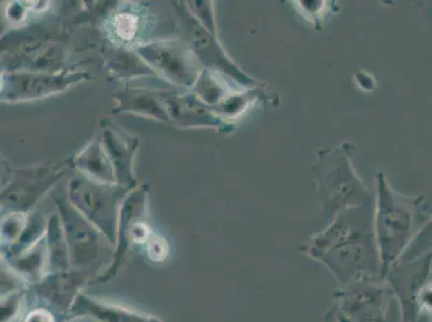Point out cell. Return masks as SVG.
Returning a JSON list of instances; mask_svg holds the SVG:
<instances>
[{
	"instance_id": "3957f363",
	"label": "cell",
	"mask_w": 432,
	"mask_h": 322,
	"mask_svg": "<svg viewBox=\"0 0 432 322\" xmlns=\"http://www.w3.org/2000/svg\"><path fill=\"white\" fill-rule=\"evenodd\" d=\"M113 28L119 39L130 41L135 39L139 28V20L132 13H117L113 21Z\"/></svg>"
},
{
	"instance_id": "6da1fadb",
	"label": "cell",
	"mask_w": 432,
	"mask_h": 322,
	"mask_svg": "<svg viewBox=\"0 0 432 322\" xmlns=\"http://www.w3.org/2000/svg\"><path fill=\"white\" fill-rule=\"evenodd\" d=\"M352 154L350 143L318 152L312 172L318 192L329 208L345 210L362 205L370 197L367 187L353 165Z\"/></svg>"
},
{
	"instance_id": "8992f818",
	"label": "cell",
	"mask_w": 432,
	"mask_h": 322,
	"mask_svg": "<svg viewBox=\"0 0 432 322\" xmlns=\"http://www.w3.org/2000/svg\"><path fill=\"white\" fill-rule=\"evenodd\" d=\"M132 234H134L135 240L138 241V242H146L148 239V228L144 225H135Z\"/></svg>"
},
{
	"instance_id": "5b68a950",
	"label": "cell",
	"mask_w": 432,
	"mask_h": 322,
	"mask_svg": "<svg viewBox=\"0 0 432 322\" xmlns=\"http://www.w3.org/2000/svg\"><path fill=\"white\" fill-rule=\"evenodd\" d=\"M26 322H53L51 316L43 310H37L27 317Z\"/></svg>"
},
{
	"instance_id": "7a4b0ae2",
	"label": "cell",
	"mask_w": 432,
	"mask_h": 322,
	"mask_svg": "<svg viewBox=\"0 0 432 322\" xmlns=\"http://www.w3.org/2000/svg\"><path fill=\"white\" fill-rule=\"evenodd\" d=\"M377 242L384 258H393L410 231V201L393 192L382 173L377 174Z\"/></svg>"
},
{
	"instance_id": "277c9868",
	"label": "cell",
	"mask_w": 432,
	"mask_h": 322,
	"mask_svg": "<svg viewBox=\"0 0 432 322\" xmlns=\"http://www.w3.org/2000/svg\"><path fill=\"white\" fill-rule=\"evenodd\" d=\"M148 254L152 259L161 261L167 256V244L161 238L152 239L148 244Z\"/></svg>"
}]
</instances>
